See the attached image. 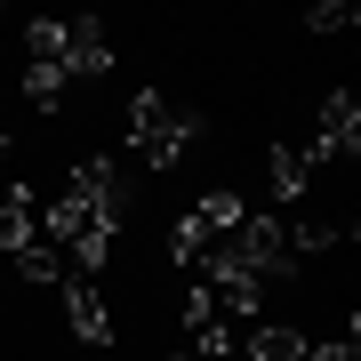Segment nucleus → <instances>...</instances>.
<instances>
[{"mask_svg": "<svg viewBox=\"0 0 361 361\" xmlns=\"http://www.w3.org/2000/svg\"><path fill=\"white\" fill-rule=\"evenodd\" d=\"M241 217H249V201L233 193V185H209V193L185 209L177 225H169V257H177V273H201L209 265H225L233 257V233H241Z\"/></svg>", "mask_w": 361, "mask_h": 361, "instance_id": "obj_1", "label": "nucleus"}, {"mask_svg": "<svg viewBox=\"0 0 361 361\" xmlns=\"http://www.w3.org/2000/svg\"><path fill=\"white\" fill-rule=\"evenodd\" d=\"M40 241L56 249L65 281H97V273L113 265V241H121V225H104L97 209H80L73 193H56L49 209H40Z\"/></svg>", "mask_w": 361, "mask_h": 361, "instance_id": "obj_2", "label": "nucleus"}, {"mask_svg": "<svg viewBox=\"0 0 361 361\" xmlns=\"http://www.w3.org/2000/svg\"><path fill=\"white\" fill-rule=\"evenodd\" d=\"M193 145H201V113H193V104H177L169 89H137L129 97V153L137 161L177 169Z\"/></svg>", "mask_w": 361, "mask_h": 361, "instance_id": "obj_3", "label": "nucleus"}, {"mask_svg": "<svg viewBox=\"0 0 361 361\" xmlns=\"http://www.w3.org/2000/svg\"><path fill=\"white\" fill-rule=\"evenodd\" d=\"M65 193H73L80 209H97L104 225H129V209H137V185L121 177V161H113V153H80V161H73V177H65Z\"/></svg>", "mask_w": 361, "mask_h": 361, "instance_id": "obj_4", "label": "nucleus"}, {"mask_svg": "<svg viewBox=\"0 0 361 361\" xmlns=\"http://www.w3.org/2000/svg\"><path fill=\"white\" fill-rule=\"evenodd\" d=\"M353 153H361V104H353V89H337V97H322V113H313L305 161H353Z\"/></svg>", "mask_w": 361, "mask_h": 361, "instance_id": "obj_5", "label": "nucleus"}, {"mask_svg": "<svg viewBox=\"0 0 361 361\" xmlns=\"http://www.w3.org/2000/svg\"><path fill=\"white\" fill-rule=\"evenodd\" d=\"M177 353H185V361H225V353H241V329L193 289V297H185V345H177Z\"/></svg>", "mask_w": 361, "mask_h": 361, "instance_id": "obj_6", "label": "nucleus"}, {"mask_svg": "<svg viewBox=\"0 0 361 361\" xmlns=\"http://www.w3.org/2000/svg\"><path fill=\"white\" fill-rule=\"evenodd\" d=\"M113 73V32L97 16H65V80H104Z\"/></svg>", "mask_w": 361, "mask_h": 361, "instance_id": "obj_7", "label": "nucleus"}, {"mask_svg": "<svg viewBox=\"0 0 361 361\" xmlns=\"http://www.w3.org/2000/svg\"><path fill=\"white\" fill-rule=\"evenodd\" d=\"M65 289V322L80 345H113V305H104V289L97 281H56Z\"/></svg>", "mask_w": 361, "mask_h": 361, "instance_id": "obj_8", "label": "nucleus"}, {"mask_svg": "<svg viewBox=\"0 0 361 361\" xmlns=\"http://www.w3.org/2000/svg\"><path fill=\"white\" fill-rule=\"evenodd\" d=\"M241 353L249 361H305V337H297L289 322H249L241 329Z\"/></svg>", "mask_w": 361, "mask_h": 361, "instance_id": "obj_9", "label": "nucleus"}, {"mask_svg": "<svg viewBox=\"0 0 361 361\" xmlns=\"http://www.w3.org/2000/svg\"><path fill=\"white\" fill-rule=\"evenodd\" d=\"M265 177H273V201H305V193H313V161L297 153V145H273Z\"/></svg>", "mask_w": 361, "mask_h": 361, "instance_id": "obj_10", "label": "nucleus"}, {"mask_svg": "<svg viewBox=\"0 0 361 361\" xmlns=\"http://www.w3.org/2000/svg\"><path fill=\"white\" fill-rule=\"evenodd\" d=\"M65 89H73L65 73H49V65H25V97L40 104V113H56V104H65Z\"/></svg>", "mask_w": 361, "mask_h": 361, "instance_id": "obj_11", "label": "nucleus"}, {"mask_svg": "<svg viewBox=\"0 0 361 361\" xmlns=\"http://www.w3.org/2000/svg\"><path fill=\"white\" fill-rule=\"evenodd\" d=\"M353 25H361L353 0H313V16H305V32H353Z\"/></svg>", "mask_w": 361, "mask_h": 361, "instance_id": "obj_12", "label": "nucleus"}, {"mask_svg": "<svg viewBox=\"0 0 361 361\" xmlns=\"http://www.w3.org/2000/svg\"><path fill=\"white\" fill-rule=\"evenodd\" d=\"M353 337H361V322H345L337 345H305V361H353Z\"/></svg>", "mask_w": 361, "mask_h": 361, "instance_id": "obj_13", "label": "nucleus"}, {"mask_svg": "<svg viewBox=\"0 0 361 361\" xmlns=\"http://www.w3.org/2000/svg\"><path fill=\"white\" fill-rule=\"evenodd\" d=\"M0 169H8V137H0Z\"/></svg>", "mask_w": 361, "mask_h": 361, "instance_id": "obj_14", "label": "nucleus"}, {"mask_svg": "<svg viewBox=\"0 0 361 361\" xmlns=\"http://www.w3.org/2000/svg\"><path fill=\"white\" fill-rule=\"evenodd\" d=\"M169 361H185V353H169Z\"/></svg>", "mask_w": 361, "mask_h": 361, "instance_id": "obj_15", "label": "nucleus"}]
</instances>
